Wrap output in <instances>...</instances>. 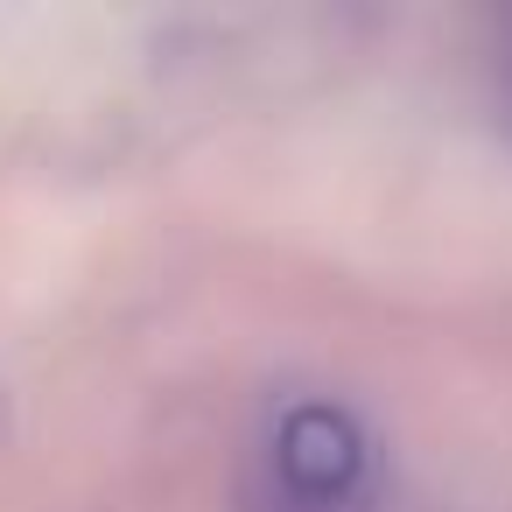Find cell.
Segmentation results:
<instances>
[{"mask_svg":"<svg viewBox=\"0 0 512 512\" xmlns=\"http://www.w3.org/2000/svg\"><path fill=\"white\" fill-rule=\"evenodd\" d=\"M253 512H379V442L337 400H302L274 421Z\"/></svg>","mask_w":512,"mask_h":512,"instance_id":"cell-1","label":"cell"},{"mask_svg":"<svg viewBox=\"0 0 512 512\" xmlns=\"http://www.w3.org/2000/svg\"><path fill=\"white\" fill-rule=\"evenodd\" d=\"M498 99H505V120H512V29H505V50H498Z\"/></svg>","mask_w":512,"mask_h":512,"instance_id":"cell-2","label":"cell"}]
</instances>
